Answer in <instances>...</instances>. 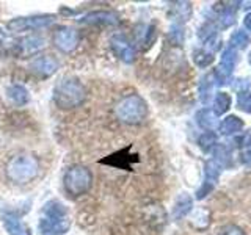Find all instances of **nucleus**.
<instances>
[{
    "mask_svg": "<svg viewBox=\"0 0 251 235\" xmlns=\"http://www.w3.org/2000/svg\"><path fill=\"white\" fill-rule=\"evenodd\" d=\"M71 229V213L68 207L58 199L47 201L39 215L41 235H66Z\"/></svg>",
    "mask_w": 251,
    "mask_h": 235,
    "instance_id": "1",
    "label": "nucleus"
},
{
    "mask_svg": "<svg viewBox=\"0 0 251 235\" xmlns=\"http://www.w3.org/2000/svg\"><path fill=\"white\" fill-rule=\"evenodd\" d=\"M86 97V90L77 77H63L53 88V102L60 110L80 107Z\"/></svg>",
    "mask_w": 251,
    "mask_h": 235,
    "instance_id": "2",
    "label": "nucleus"
},
{
    "mask_svg": "<svg viewBox=\"0 0 251 235\" xmlns=\"http://www.w3.org/2000/svg\"><path fill=\"white\" fill-rule=\"evenodd\" d=\"M6 177L13 184L24 185L31 182L39 172V162L31 154H18L8 160L5 166Z\"/></svg>",
    "mask_w": 251,
    "mask_h": 235,
    "instance_id": "3",
    "label": "nucleus"
},
{
    "mask_svg": "<svg viewBox=\"0 0 251 235\" xmlns=\"http://www.w3.org/2000/svg\"><path fill=\"white\" fill-rule=\"evenodd\" d=\"M148 104L138 94L124 96L115 107V115L121 122L127 125H138L148 118Z\"/></svg>",
    "mask_w": 251,
    "mask_h": 235,
    "instance_id": "4",
    "label": "nucleus"
},
{
    "mask_svg": "<svg viewBox=\"0 0 251 235\" xmlns=\"http://www.w3.org/2000/svg\"><path fill=\"white\" fill-rule=\"evenodd\" d=\"M63 187L71 198L86 194L93 187V172L83 164H73L63 176Z\"/></svg>",
    "mask_w": 251,
    "mask_h": 235,
    "instance_id": "5",
    "label": "nucleus"
},
{
    "mask_svg": "<svg viewBox=\"0 0 251 235\" xmlns=\"http://www.w3.org/2000/svg\"><path fill=\"white\" fill-rule=\"evenodd\" d=\"M8 53L16 58H27L39 53L46 47V39L39 35H27L19 39H6Z\"/></svg>",
    "mask_w": 251,
    "mask_h": 235,
    "instance_id": "6",
    "label": "nucleus"
},
{
    "mask_svg": "<svg viewBox=\"0 0 251 235\" xmlns=\"http://www.w3.org/2000/svg\"><path fill=\"white\" fill-rule=\"evenodd\" d=\"M55 14H35L24 16V18H14L6 24V28L11 33H24V31H36L50 27L55 22Z\"/></svg>",
    "mask_w": 251,
    "mask_h": 235,
    "instance_id": "7",
    "label": "nucleus"
},
{
    "mask_svg": "<svg viewBox=\"0 0 251 235\" xmlns=\"http://www.w3.org/2000/svg\"><path fill=\"white\" fill-rule=\"evenodd\" d=\"M52 44L63 53L74 52L80 44V33L69 25H60L52 35Z\"/></svg>",
    "mask_w": 251,
    "mask_h": 235,
    "instance_id": "8",
    "label": "nucleus"
},
{
    "mask_svg": "<svg viewBox=\"0 0 251 235\" xmlns=\"http://www.w3.org/2000/svg\"><path fill=\"white\" fill-rule=\"evenodd\" d=\"M235 65H237V50H234L227 46L222 53V60H220L218 68L214 70L217 85H226L231 82Z\"/></svg>",
    "mask_w": 251,
    "mask_h": 235,
    "instance_id": "9",
    "label": "nucleus"
},
{
    "mask_svg": "<svg viewBox=\"0 0 251 235\" xmlns=\"http://www.w3.org/2000/svg\"><path fill=\"white\" fill-rule=\"evenodd\" d=\"M110 49L115 53V57L118 60H121L124 63H133L135 60V46L130 43V39L126 36V35H121V33H116L110 38Z\"/></svg>",
    "mask_w": 251,
    "mask_h": 235,
    "instance_id": "10",
    "label": "nucleus"
},
{
    "mask_svg": "<svg viewBox=\"0 0 251 235\" xmlns=\"http://www.w3.org/2000/svg\"><path fill=\"white\" fill-rule=\"evenodd\" d=\"M31 74L39 78H50L52 75L57 74L60 68V61L53 57V55H39L33 58L28 65Z\"/></svg>",
    "mask_w": 251,
    "mask_h": 235,
    "instance_id": "11",
    "label": "nucleus"
},
{
    "mask_svg": "<svg viewBox=\"0 0 251 235\" xmlns=\"http://www.w3.org/2000/svg\"><path fill=\"white\" fill-rule=\"evenodd\" d=\"M85 25H102V27H115L121 22L120 14L112 10H94L83 14L80 19Z\"/></svg>",
    "mask_w": 251,
    "mask_h": 235,
    "instance_id": "12",
    "label": "nucleus"
},
{
    "mask_svg": "<svg viewBox=\"0 0 251 235\" xmlns=\"http://www.w3.org/2000/svg\"><path fill=\"white\" fill-rule=\"evenodd\" d=\"M0 221H2V226L8 235H33L30 227L18 215L11 213V212L0 213Z\"/></svg>",
    "mask_w": 251,
    "mask_h": 235,
    "instance_id": "13",
    "label": "nucleus"
},
{
    "mask_svg": "<svg viewBox=\"0 0 251 235\" xmlns=\"http://www.w3.org/2000/svg\"><path fill=\"white\" fill-rule=\"evenodd\" d=\"M198 36L201 39V43L209 49V52H215L220 49V44H222V39H220V35L217 31V27L214 24H204V25L200 28Z\"/></svg>",
    "mask_w": 251,
    "mask_h": 235,
    "instance_id": "14",
    "label": "nucleus"
},
{
    "mask_svg": "<svg viewBox=\"0 0 251 235\" xmlns=\"http://www.w3.org/2000/svg\"><path fill=\"white\" fill-rule=\"evenodd\" d=\"M130 147H126L123 151H118L112 155H108L107 159L100 160V163H105L110 164V166H115V168H121V169H129L130 164L133 162H137V155H130L127 154Z\"/></svg>",
    "mask_w": 251,
    "mask_h": 235,
    "instance_id": "15",
    "label": "nucleus"
},
{
    "mask_svg": "<svg viewBox=\"0 0 251 235\" xmlns=\"http://www.w3.org/2000/svg\"><path fill=\"white\" fill-rule=\"evenodd\" d=\"M223 6H215L214 10L217 13L215 16V21L220 24V27L222 28H227L231 27L232 24L235 22V13H237V8L239 6H232L234 2H227V3H222Z\"/></svg>",
    "mask_w": 251,
    "mask_h": 235,
    "instance_id": "16",
    "label": "nucleus"
},
{
    "mask_svg": "<svg viewBox=\"0 0 251 235\" xmlns=\"http://www.w3.org/2000/svg\"><path fill=\"white\" fill-rule=\"evenodd\" d=\"M6 97L10 99L11 104L16 107H24L30 102V91L27 90V86H24L21 83H13L8 86L6 90Z\"/></svg>",
    "mask_w": 251,
    "mask_h": 235,
    "instance_id": "17",
    "label": "nucleus"
},
{
    "mask_svg": "<svg viewBox=\"0 0 251 235\" xmlns=\"http://www.w3.org/2000/svg\"><path fill=\"white\" fill-rule=\"evenodd\" d=\"M192 209H193L192 196H188L187 193H182V194L177 196V199L175 202V207H173V212H171V216H173L175 221H179V219L188 216V213L192 212Z\"/></svg>",
    "mask_w": 251,
    "mask_h": 235,
    "instance_id": "18",
    "label": "nucleus"
},
{
    "mask_svg": "<svg viewBox=\"0 0 251 235\" xmlns=\"http://www.w3.org/2000/svg\"><path fill=\"white\" fill-rule=\"evenodd\" d=\"M243 129V121L240 119V118L237 116H226L225 119L220 122L218 125V130L222 135L225 137H229V135H235V133H239L240 130Z\"/></svg>",
    "mask_w": 251,
    "mask_h": 235,
    "instance_id": "19",
    "label": "nucleus"
},
{
    "mask_svg": "<svg viewBox=\"0 0 251 235\" xmlns=\"http://www.w3.org/2000/svg\"><path fill=\"white\" fill-rule=\"evenodd\" d=\"M196 122H198L200 127L206 129L207 132H212L215 129L217 125V115L214 113V110H209V108H202L196 113Z\"/></svg>",
    "mask_w": 251,
    "mask_h": 235,
    "instance_id": "20",
    "label": "nucleus"
},
{
    "mask_svg": "<svg viewBox=\"0 0 251 235\" xmlns=\"http://www.w3.org/2000/svg\"><path fill=\"white\" fill-rule=\"evenodd\" d=\"M222 164H220L217 160L210 159L204 164V182H207L210 185H217L218 177L222 174Z\"/></svg>",
    "mask_w": 251,
    "mask_h": 235,
    "instance_id": "21",
    "label": "nucleus"
},
{
    "mask_svg": "<svg viewBox=\"0 0 251 235\" xmlns=\"http://www.w3.org/2000/svg\"><path fill=\"white\" fill-rule=\"evenodd\" d=\"M192 14V5L188 2H176L171 6V16L175 19V24L180 25L182 22H185Z\"/></svg>",
    "mask_w": 251,
    "mask_h": 235,
    "instance_id": "22",
    "label": "nucleus"
},
{
    "mask_svg": "<svg viewBox=\"0 0 251 235\" xmlns=\"http://www.w3.org/2000/svg\"><path fill=\"white\" fill-rule=\"evenodd\" d=\"M155 38V28L152 25H138L137 27V43L143 47L151 46Z\"/></svg>",
    "mask_w": 251,
    "mask_h": 235,
    "instance_id": "23",
    "label": "nucleus"
},
{
    "mask_svg": "<svg viewBox=\"0 0 251 235\" xmlns=\"http://www.w3.org/2000/svg\"><path fill=\"white\" fill-rule=\"evenodd\" d=\"M250 41H251L250 35L245 30H237V31H234L232 36L229 38V47L234 50H243L248 47Z\"/></svg>",
    "mask_w": 251,
    "mask_h": 235,
    "instance_id": "24",
    "label": "nucleus"
},
{
    "mask_svg": "<svg viewBox=\"0 0 251 235\" xmlns=\"http://www.w3.org/2000/svg\"><path fill=\"white\" fill-rule=\"evenodd\" d=\"M231 108V96L227 93H217L214 99V113L217 116L225 115Z\"/></svg>",
    "mask_w": 251,
    "mask_h": 235,
    "instance_id": "25",
    "label": "nucleus"
},
{
    "mask_svg": "<svg viewBox=\"0 0 251 235\" xmlns=\"http://www.w3.org/2000/svg\"><path fill=\"white\" fill-rule=\"evenodd\" d=\"M193 61L196 66L200 68H207L214 63V53L206 50V49H196L193 52Z\"/></svg>",
    "mask_w": 251,
    "mask_h": 235,
    "instance_id": "26",
    "label": "nucleus"
},
{
    "mask_svg": "<svg viewBox=\"0 0 251 235\" xmlns=\"http://www.w3.org/2000/svg\"><path fill=\"white\" fill-rule=\"evenodd\" d=\"M215 82V77H214V72L212 74H207L202 77L201 80V86H200V97L202 102H207V99L210 97L212 94V88H214V83Z\"/></svg>",
    "mask_w": 251,
    "mask_h": 235,
    "instance_id": "27",
    "label": "nucleus"
},
{
    "mask_svg": "<svg viewBox=\"0 0 251 235\" xmlns=\"http://www.w3.org/2000/svg\"><path fill=\"white\" fill-rule=\"evenodd\" d=\"M237 108L243 113L251 115V90L240 91L237 96Z\"/></svg>",
    "mask_w": 251,
    "mask_h": 235,
    "instance_id": "28",
    "label": "nucleus"
},
{
    "mask_svg": "<svg viewBox=\"0 0 251 235\" xmlns=\"http://www.w3.org/2000/svg\"><path fill=\"white\" fill-rule=\"evenodd\" d=\"M215 144H217V135L214 132H204L200 137V146L204 149V151L212 149Z\"/></svg>",
    "mask_w": 251,
    "mask_h": 235,
    "instance_id": "29",
    "label": "nucleus"
},
{
    "mask_svg": "<svg viewBox=\"0 0 251 235\" xmlns=\"http://www.w3.org/2000/svg\"><path fill=\"white\" fill-rule=\"evenodd\" d=\"M196 221H204V224L209 226L210 223V212L207 209H196L192 216H190V223L195 224Z\"/></svg>",
    "mask_w": 251,
    "mask_h": 235,
    "instance_id": "30",
    "label": "nucleus"
},
{
    "mask_svg": "<svg viewBox=\"0 0 251 235\" xmlns=\"http://www.w3.org/2000/svg\"><path fill=\"white\" fill-rule=\"evenodd\" d=\"M218 235H245V232H243L242 227L235 226V224H227L225 227H222L218 232Z\"/></svg>",
    "mask_w": 251,
    "mask_h": 235,
    "instance_id": "31",
    "label": "nucleus"
},
{
    "mask_svg": "<svg viewBox=\"0 0 251 235\" xmlns=\"http://www.w3.org/2000/svg\"><path fill=\"white\" fill-rule=\"evenodd\" d=\"M170 38L173 39V43H176V44H180V43H182V39H184V31H182V27L177 25V24H175V25L171 27Z\"/></svg>",
    "mask_w": 251,
    "mask_h": 235,
    "instance_id": "32",
    "label": "nucleus"
},
{
    "mask_svg": "<svg viewBox=\"0 0 251 235\" xmlns=\"http://www.w3.org/2000/svg\"><path fill=\"white\" fill-rule=\"evenodd\" d=\"M242 146V160L245 163H251V137H247V141H243Z\"/></svg>",
    "mask_w": 251,
    "mask_h": 235,
    "instance_id": "33",
    "label": "nucleus"
},
{
    "mask_svg": "<svg viewBox=\"0 0 251 235\" xmlns=\"http://www.w3.org/2000/svg\"><path fill=\"white\" fill-rule=\"evenodd\" d=\"M243 25H245L247 30L251 31V13H248V14L245 16V19H243Z\"/></svg>",
    "mask_w": 251,
    "mask_h": 235,
    "instance_id": "34",
    "label": "nucleus"
},
{
    "mask_svg": "<svg viewBox=\"0 0 251 235\" xmlns=\"http://www.w3.org/2000/svg\"><path fill=\"white\" fill-rule=\"evenodd\" d=\"M248 61H250V65H251V53L248 55Z\"/></svg>",
    "mask_w": 251,
    "mask_h": 235,
    "instance_id": "35",
    "label": "nucleus"
}]
</instances>
